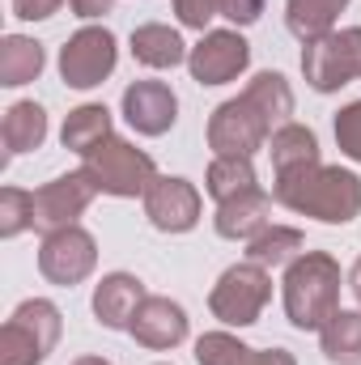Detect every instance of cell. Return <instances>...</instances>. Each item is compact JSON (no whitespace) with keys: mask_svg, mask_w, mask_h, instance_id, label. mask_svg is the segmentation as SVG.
<instances>
[{"mask_svg":"<svg viewBox=\"0 0 361 365\" xmlns=\"http://www.w3.org/2000/svg\"><path fill=\"white\" fill-rule=\"evenodd\" d=\"M272 195L285 208L306 212V217H319L327 225H345V221H353L361 212V179L353 170L323 166V162H310L302 170L276 175Z\"/></svg>","mask_w":361,"mask_h":365,"instance_id":"6da1fadb","label":"cell"},{"mask_svg":"<svg viewBox=\"0 0 361 365\" xmlns=\"http://www.w3.org/2000/svg\"><path fill=\"white\" fill-rule=\"evenodd\" d=\"M340 310V264L327 251H306L285 268V314L298 331H319Z\"/></svg>","mask_w":361,"mask_h":365,"instance_id":"7a4b0ae2","label":"cell"},{"mask_svg":"<svg viewBox=\"0 0 361 365\" xmlns=\"http://www.w3.org/2000/svg\"><path fill=\"white\" fill-rule=\"evenodd\" d=\"M60 340V310L47 297L21 302L0 331V365H39Z\"/></svg>","mask_w":361,"mask_h":365,"instance_id":"3957f363","label":"cell"},{"mask_svg":"<svg viewBox=\"0 0 361 365\" xmlns=\"http://www.w3.org/2000/svg\"><path fill=\"white\" fill-rule=\"evenodd\" d=\"M81 170H86V179H90L102 195H145L149 182L158 179L153 158L141 153L136 145L119 140V136L102 140L93 153H86V158H81Z\"/></svg>","mask_w":361,"mask_h":365,"instance_id":"277c9868","label":"cell"},{"mask_svg":"<svg viewBox=\"0 0 361 365\" xmlns=\"http://www.w3.org/2000/svg\"><path fill=\"white\" fill-rule=\"evenodd\" d=\"M268 136H272V119L247 93L221 102L208 119V149L217 158H251L255 149H264Z\"/></svg>","mask_w":361,"mask_h":365,"instance_id":"5b68a950","label":"cell"},{"mask_svg":"<svg viewBox=\"0 0 361 365\" xmlns=\"http://www.w3.org/2000/svg\"><path fill=\"white\" fill-rule=\"evenodd\" d=\"M268 297H272L268 268H260V264L247 259V264H234V268L221 272V280L213 284L208 306H213V314H217L221 323H230V327H247V323H255V319L264 314Z\"/></svg>","mask_w":361,"mask_h":365,"instance_id":"8992f818","label":"cell"},{"mask_svg":"<svg viewBox=\"0 0 361 365\" xmlns=\"http://www.w3.org/2000/svg\"><path fill=\"white\" fill-rule=\"evenodd\" d=\"M302 73L310 81V90L332 93L361 77V26L353 30H332L315 43H306L302 51Z\"/></svg>","mask_w":361,"mask_h":365,"instance_id":"52a82bcc","label":"cell"},{"mask_svg":"<svg viewBox=\"0 0 361 365\" xmlns=\"http://www.w3.org/2000/svg\"><path fill=\"white\" fill-rule=\"evenodd\" d=\"M115 56H119L115 51V34L106 26H86V30H77L64 43V51H60V77L73 90H93V86H102L115 73Z\"/></svg>","mask_w":361,"mask_h":365,"instance_id":"ba28073f","label":"cell"},{"mask_svg":"<svg viewBox=\"0 0 361 365\" xmlns=\"http://www.w3.org/2000/svg\"><path fill=\"white\" fill-rule=\"evenodd\" d=\"M98 264V247L81 225H68V230H56L43 238V251H39V272L47 276L51 284H81Z\"/></svg>","mask_w":361,"mask_h":365,"instance_id":"9c48e42d","label":"cell"},{"mask_svg":"<svg viewBox=\"0 0 361 365\" xmlns=\"http://www.w3.org/2000/svg\"><path fill=\"white\" fill-rule=\"evenodd\" d=\"M247 64H251V47L238 30H208L187 56V68L200 86H225L238 73H247Z\"/></svg>","mask_w":361,"mask_h":365,"instance_id":"30bf717a","label":"cell"},{"mask_svg":"<svg viewBox=\"0 0 361 365\" xmlns=\"http://www.w3.org/2000/svg\"><path fill=\"white\" fill-rule=\"evenodd\" d=\"M93 195H98V187L86 179V170H73V175L51 179L47 187L34 191V230L56 234V230L77 225V217L90 208Z\"/></svg>","mask_w":361,"mask_h":365,"instance_id":"8fae6325","label":"cell"},{"mask_svg":"<svg viewBox=\"0 0 361 365\" xmlns=\"http://www.w3.org/2000/svg\"><path fill=\"white\" fill-rule=\"evenodd\" d=\"M145 217L162 230V234H187L200 221V191L187 179H158L145 191Z\"/></svg>","mask_w":361,"mask_h":365,"instance_id":"7c38bea8","label":"cell"},{"mask_svg":"<svg viewBox=\"0 0 361 365\" xmlns=\"http://www.w3.org/2000/svg\"><path fill=\"white\" fill-rule=\"evenodd\" d=\"M123 119L141 136H162L179 119V98L166 81H132L123 90Z\"/></svg>","mask_w":361,"mask_h":365,"instance_id":"4fadbf2b","label":"cell"},{"mask_svg":"<svg viewBox=\"0 0 361 365\" xmlns=\"http://www.w3.org/2000/svg\"><path fill=\"white\" fill-rule=\"evenodd\" d=\"M128 331L145 349H158V353L175 349V344L187 340V310H183L179 302H171V297H145Z\"/></svg>","mask_w":361,"mask_h":365,"instance_id":"5bb4252c","label":"cell"},{"mask_svg":"<svg viewBox=\"0 0 361 365\" xmlns=\"http://www.w3.org/2000/svg\"><path fill=\"white\" fill-rule=\"evenodd\" d=\"M145 297H149L145 284L132 272H111V276H102L98 289H93V314H98L102 327L123 331V327H132V319H136Z\"/></svg>","mask_w":361,"mask_h":365,"instance_id":"9a60e30c","label":"cell"},{"mask_svg":"<svg viewBox=\"0 0 361 365\" xmlns=\"http://www.w3.org/2000/svg\"><path fill=\"white\" fill-rule=\"evenodd\" d=\"M272 212V195L268 191H243V195H234V200H225V204H217V234L221 238H230V242H251L260 230H268Z\"/></svg>","mask_w":361,"mask_h":365,"instance_id":"2e32d148","label":"cell"},{"mask_svg":"<svg viewBox=\"0 0 361 365\" xmlns=\"http://www.w3.org/2000/svg\"><path fill=\"white\" fill-rule=\"evenodd\" d=\"M132 56L141 64H149V68H175L191 51H187V43L179 38V30L162 26V21H149V26H136L132 30Z\"/></svg>","mask_w":361,"mask_h":365,"instance_id":"e0dca14e","label":"cell"},{"mask_svg":"<svg viewBox=\"0 0 361 365\" xmlns=\"http://www.w3.org/2000/svg\"><path fill=\"white\" fill-rule=\"evenodd\" d=\"M298 255H306V238L293 225H268V230H260L247 242V259L260 264V268H268V272L272 268H289Z\"/></svg>","mask_w":361,"mask_h":365,"instance_id":"ac0fdd59","label":"cell"},{"mask_svg":"<svg viewBox=\"0 0 361 365\" xmlns=\"http://www.w3.org/2000/svg\"><path fill=\"white\" fill-rule=\"evenodd\" d=\"M0 136H4L9 158H13V153H30V149H39V145L47 140V110H43L39 102H13V106L4 110V128H0Z\"/></svg>","mask_w":361,"mask_h":365,"instance_id":"d6986e66","label":"cell"},{"mask_svg":"<svg viewBox=\"0 0 361 365\" xmlns=\"http://www.w3.org/2000/svg\"><path fill=\"white\" fill-rule=\"evenodd\" d=\"M349 0H285V21L302 43H315L336 30V17Z\"/></svg>","mask_w":361,"mask_h":365,"instance_id":"ffe728a7","label":"cell"},{"mask_svg":"<svg viewBox=\"0 0 361 365\" xmlns=\"http://www.w3.org/2000/svg\"><path fill=\"white\" fill-rule=\"evenodd\" d=\"M323 357L336 365H361V310H336L319 327Z\"/></svg>","mask_w":361,"mask_h":365,"instance_id":"44dd1931","label":"cell"},{"mask_svg":"<svg viewBox=\"0 0 361 365\" xmlns=\"http://www.w3.org/2000/svg\"><path fill=\"white\" fill-rule=\"evenodd\" d=\"M268 153H272V170H276V175H285V170H302V166L319 162V140H315L310 128H302V123H285V128L272 132Z\"/></svg>","mask_w":361,"mask_h":365,"instance_id":"7402d4cb","label":"cell"},{"mask_svg":"<svg viewBox=\"0 0 361 365\" xmlns=\"http://www.w3.org/2000/svg\"><path fill=\"white\" fill-rule=\"evenodd\" d=\"M64 149H73V153H93L102 140H111V110L106 106H98V102H90V106H77L68 119H64Z\"/></svg>","mask_w":361,"mask_h":365,"instance_id":"603a6c76","label":"cell"},{"mask_svg":"<svg viewBox=\"0 0 361 365\" xmlns=\"http://www.w3.org/2000/svg\"><path fill=\"white\" fill-rule=\"evenodd\" d=\"M43 73V47L26 34H9L0 43V86H26Z\"/></svg>","mask_w":361,"mask_h":365,"instance_id":"cb8c5ba5","label":"cell"},{"mask_svg":"<svg viewBox=\"0 0 361 365\" xmlns=\"http://www.w3.org/2000/svg\"><path fill=\"white\" fill-rule=\"evenodd\" d=\"M204 187L217 204L243 195V191H255V166L251 158H213L208 175H204Z\"/></svg>","mask_w":361,"mask_h":365,"instance_id":"d4e9b609","label":"cell"},{"mask_svg":"<svg viewBox=\"0 0 361 365\" xmlns=\"http://www.w3.org/2000/svg\"><path fill=\"white\" fill-rule=\"evenodd\" d=\"M243 93H247L264 115H268L272 128H285V123H289V115H293V93H289V86H285V77H280V73H260V77H255Z\"/></svg>","mask_w":361,"mask_h":365,"instance_id":"484cf974","label":"cell"},{"mask_svg":"<svg viewBox=\"0 0 361 365\" xmlns=\"http://www.w3.org/2000/svg\"><path fill=\"white\" fill-rule=\"evenodd\" d=\"M30 225H34V191L4 187L0 191V234L13 238V234H21Z\"/></svg>","mask_w":361,"mask_h":365,"instance_id":"4316f807","label":"cell"},{"mask_svg":"<svg viewBox=\"0 0 361 365\" xmlns=\"http://www.w3.org/2000/svg\"><path fill=\"white\" fill-rule=\"evenodd\" d=\"M336 140H340V153L361 162V102H349L336 115Z\"/></svg>","mask_w":361,"mask_h":365,"instance_id":"83f0119b","label":"cell"},{"mask_svg":"<svg viewBox=\"0 0 361 365\" xmlns=\"http://www.w3.org/2000/svg\"><path fill=\"white\" fill-rule=\"evenodd\" d=\"M175 13H179L183 26L204 30V26L217 17V0H175Z\"/></svg>","mask_w":361,"mask_h":365,"instance_id":"f1b7e54d","label":"cell"},{"mask_svg":"<svg viewBox=\"0 0 361 365\" xmlns=\"http://www.w3.org/2000/svg\"><path fill=\"white\" fill-rule=\"evenodd\" d=\"M217 13L230 17V21H238V26H251V21H260L264 0H217Z\"/></svg>","mask_w":361,"mask_h":365,"instance_id":"f546056e","label":"cell"},{"mask_svg":"<svg viewBox=\"0 0 361 365\" xmlns=\"http://www.w3.org/2000/svg\"><path fill=\"white\" fill-rule=\"evenodd\" d=\"M234 365H298L285 349H243Z\"/></svg>","mask_w":361,"mask_h":365,"instance_id":"4dcf8cb0","label":"cell"},{"mask_svg":"<svg viewBox=\"0 0 361 365\" xmlns=\"http://www.w3.org/2000/svg\"><path fill=\"white\" fill-rule=\"evenodd\" d=\"M60 4H64V0H13V13H17L21 21H43V17H51Z\"/></svg>","mask_w":361,"mask_h":365,"instance_id":"1f68e13d","label":"cell"},{"mask_svg":"<svg viewBox=\"0 0 361 365\" xmlns=\"http://www.w3.org/2000/svg\"><path fill=\"white\" fill-rule=\"evenodd\" d=\"M68 9H73L77 17H86V21H90V17L111 13V9H115V0H68Z\"/></svg>","mask_w":361,"mask_h":365,"instance_id":"d6a6232c","label":"cell"},{"mask_svg":"<svg viewBox=\"0 0 361 365\" xmlns=\"http://www.w3.org/2000/svg\"><path fill=\"white\" fill-rule=\"evenodd\" d=\"M349 289H353V297L361 302V259L353 264V272H349Z\"/></svg>","mask_w":361,"mask_h":365,"instance_id":"836d02e7","label":"cell"},{"mask_svg":"<svg viewBox=\"0 0 361 365\" xmlns=\"http://www.w3.org/2000/svg\"><path fill=\"white\" fill-rule=\"evenodd\" d=\"M73 365H111V361H102V357H81V361H73Z\"/></svg>","mask_w":361,"mask_h":365,"instance_id":"e575fe53","label":"cell"}]
</instances>
